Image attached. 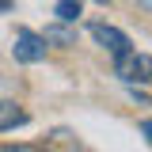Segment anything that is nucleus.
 Returning a JSON list of instances; mask_svg holds the SVG:
<instances>
[{"label":"nucleus","instance_id":"1","mask_svg":"<svg viewBox=\"0 0 152 152\" xmlns=\"http://www.w3.org/2000/svg\"><path fill=\"white\" fill-rule=\"evenodd\" d=\"M12 53H15V61H23V65H38V61L46 57V42H42L38 31L19 27V31H15V42H12Z\"/></svg>","mask_w":152,"mask_h":152},{"label":"nucleus","instance_id":"2","mask_svg":"<svg viewBox=\"0 0 152 152\" xmlns=\"http://www.w3.org/2000/svg\"><path fill=\"white\" fill-rule=\"evenodd\" d=\"M88 31H91V38H95V42H99L110 57H122V53H129V50H133L129 34H126V31H118V27H110V23H91Z\"/></svg>","mask_w":152,"mask_h":152},{"label":"nucleus","instance_id":"3","mask_svg":"<svg viewBox=\"0 0 152 152\" xmlns=\"http://www.w3.org/2000/svg\"><path fill=\"white\" fill-rule=\"evenodd\" d=\"M114 72H118V80H126V84H145L148 80V53L129 50V53L114 57Z\"/></svg>","mask_w":152,"mask_h":152},{"label":"nucleus","instance_id":"4","mask_svg":"<svg viewBox=\"0 0 152 152\" xmlns=\"http://www.w3.org/2000/svg\"><path fill=\"white\" fill-rule=\"evenodd\" d=\"M27 122H31V114L23 110L19 103H12V99H0V133L19 129V126H27Z\"/></svg>","mask_w":152,"mask_h":152},{"label":"nucleus","instance_id":"5","mask_svg":"<svg viewBox=\"0 0 152 152\" xmlns=\"http://www.w3.org/2000/svg\"><path fill=\"white\" fill-rule=\"evenodd\" d=\"M42 42L46 46H76V31H69V27H46Z\"/></svg>","mask_w":152,"mask_h":152},{"label":"nucleus","instance_id":"6","mask_svg":"<svg viewBox=\"0 0 152 152\" xmlns=\"http://www.w3.org/2000/svg\"><path fill=\"white\" fill-rule=\"evenodd\" d=\"M53 15H57V23H76L80 19V0H57Z\"/></svg>","mask_w":152,"mask_h":152},{"label":"nucleus","instance_id":"7","mask_svg":"<svg viewBox=\"0 0 152 152\" xmlns=\"http://www.w3.org/2000/svg\"><path fill=\"white\" fill-rule=\"evenodd\" d=\"M0 152H46L42 145H0Z\"/></svg>","mask_w":152,"mask_h":152},{"label":"nucleus","instance_id":"8","mask_svg":"<svg viewBox=\"0 0 152 152\" xmlns=\"http://www.w3.org/2000/svg\"><path fill=\"white\" fill-rule=\"evenodd\" d=\"M8 8H12V0H0V12H8Z\"/></svg>","mask_w":152,"mask_h":152}]
</instances>
